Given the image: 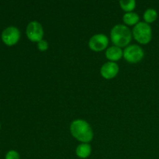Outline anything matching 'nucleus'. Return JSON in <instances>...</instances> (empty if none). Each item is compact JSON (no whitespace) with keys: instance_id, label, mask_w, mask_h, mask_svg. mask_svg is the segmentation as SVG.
<instances>
[{"instance_id":"f257e3e1","label":"nucleus","mask_w":159,"mask_h":159,"mask_svg":"<svg viewBox=\"0 0 159 159\" xmlns=\"http://www.w3.org/2000/svg\"><path fill=\"white\" fill-rule=\"evenodd\" d=\"M70 131L73 138L82 143L90 142L93 138V129L84 120L73 121L70 126Z\"/></svg>"},{"instance_id":"f03ea898","label":"nucleus","mask_w":159,"mask_h":159,"mask_svg":"<svg viewBox=\"0 0 159 159\" xmlns=\"http://www.w3.org/2000/svg\"><path fill=\"white\" fill-rule=\"evenodd\" d=\"M110 37L114 46L121 48L128 46L132 40V34L126 25L117 24L112 28Z\"/></svg>"},{"instance_id":"7ed1b4c3","label":"nucleus","mask_w":159,"mask_h":159,"mask_svg":"<svg viewBox=\"0 0 159 159\" xmlns=\"http://www.w3.org/2000/svg\"><path fill=\"white\" fill-rule=\"evenodd\" d=\"M134 40L141 44H147L152 40V30L150 25L145 22H140L135 25L132 30Z\"/></svg>"},{"instance_id":"20e7f679","label":"nucleus","mask_w":159,"mask_h":159,"mask_svg":"<svg viewBox=\"0 0 159 159\" xmlns=\"http://www.w3.org/2000/svg\"><path fill=\"white\" fill-rule=\"evenodd\" d=\"M144 56V53L142 48L136 44L129 45L124 51V59L129 63H138L142 60Z\"/></svg>"},{"instance_id":"39448f33","label":"nucleus","mask_w":159,"mask_h":159,"mask_svg":"<svg viewBox=\"0 0 159 159\" xmlns=\"http://www.w3.org/2000/svg\"><path fill=\"white\" fill-rule=\"evenodd\" d=\"M20 31L17 27L10 26L3 30L1 37L4 43L8 46L15 45L20 39Z\"/></svg>"},{"instance_id":"423d86ee","label":"nucleus","mask_w":159,"mask_h":159,"mask_svg":"<svg viewBox=\"0 0 159 159\" xmlns=\"http://www.w3.org/2000/svg\"><path fill=\"white\" fill-rule=\"evenodd\" d=\"M26 34L28 39L33 42H39L43 40V29L42 25L37 21H32L27 25Z\"/></svg>"},{"instance_id":"0eeeda50","label":"nucleus","mask_w":159,"mask_h":159,"mask_svg":"<svg viewBox=\"0 0 159 159\" xmlns=\"http://www.w3.org/2000/svg\"><path fill=\"white\" fill-rule=\"evenodd\" d=\"M109 43V39L102 34H98L93 35L89 41V47L90 49L96 52L102 51L107 48Z\"/></svg>"},{"instance_id":"6e6552de","label":"nucleus","mask_w":159,"mask_h":159,"mask_svg":"<svg viewBox=\"0 0 159 159\" xmlns=\"http://www.w3.org/2000/svg\"><path fill=\"white\" fill-rule=\"evenodd\" d=\"M118 72H119V66L115 62H107L101 67V75L106 79H113L117 75Z\"/></svg>"},{"instance_id":"1a4fd4ad","label":"nucleus","mask_w":159,"mask_h":159,"mask_svg":"<svg viewBox=\"0 0 159 159\" xmlns=\"http://www.w3.org/2000/svg\"><path fill=\"white\" fill-rule=\"evenodd\" d=\"M106 57L110 61H116L124 57V51L119 47L112 46L106 51Z\"/></svg>"},{"instance_id":"9d476101","label":"nucleus","mask_w":159,"mask_h":159,"mask_svg":"<svg viewBox=\"0 0 159 159\" xmlns=\"http://www.w3.org/2000/svg\"><path fill=\"white\" fill-rule=\"evenodd\" d=\"M76 155L79 158L85 159L89 158L92 153V148L88 143H82L76 148Z\"/></svg>"},{"instance_id":"9b49d317","label":"nucleus","mask_w":159,"mask_h":159,"mask_svg":"<svg viewBox=\"0 0 159 159\" xmlns=\"http://www.w3.org/2000/svg\"><path fill=\"white\" fill-rule=\"evenodd\" d=\"M139 16L135 12H126L123 16L124 23L127 26H135L139 22Z\"/></svg>"},{"instance_id":"f8f14e48","label":"nucleus","mask_w":159,"mask_h":159,"mask_svg":"<svg viewBox=\"0 0 159 159\" xmlns=\"http://www.w3.org/2000/svg\"><path fill=\"white\" fill-rule=\"evenodd\" d=\"M158 19V12L154 9H148L144 13V20L145 23H152Z\"/></svg>"},{"instance_id":"ddd939ff","label":"nucleus","mask_w":159,"mask_h":159,"mask_svg":"<svg viewBox=\"0 0 159 159\" xmlns=\"http://www.w3.org/2000/svg\"><path fill=\"white\" fill-rule=\"evenodd\" d=\"M120 5L123 10L127 12H131L136 7V2L134 0H122Z\"/></svg>"},{"instance_id":"4468645a","label":"nucleus","mask_w":159,"mask_h":159,"mask_svg":"<svg viewBox=\"0 0 159 159\" xmlns=\"http://www.w3.org/2000/svg\"><path fill=\"white\" fill-rule=\"evenodd\" d=\"M5 159H20V157L16 151L10 150L6 153Z\"/></svg>"},{"instance_id":"2eb2a0df","label":"nucleus","mask_w":159,"mask_h":159,"mask_svg":"<svg viewBox=\"0 0 159 159\" xmlns=\"http://www.w3.org/2000/svg\"><path fill=\"white\" fill-rule=\"evenodd\" d=\"M37 48L40 51H46L48 49V43L47 40H41L37 42Z\"/></svg>"},{"instance_id":"dca6fc26","label":"nucleus","mask_w":159,"mask_h":159,"mask_svg":"<svg viewBox=\"0 0 159 159\" xmlns=\"http://www.w3.org/2000/svg\"><path fill=\"white\" fill-rule=\"evenodd\" d=\"M0 127H1V124H0Z\"/></svg>"}]
</instances>
